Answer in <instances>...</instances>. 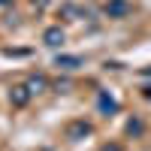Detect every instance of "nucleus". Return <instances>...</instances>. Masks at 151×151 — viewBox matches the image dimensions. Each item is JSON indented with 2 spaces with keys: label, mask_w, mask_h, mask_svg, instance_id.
Segmentation results:
<instances>
[{
  "label": "nucleus",
  "mask_w": 151,
  "mask_h": 151,
  "mask_svg": "<svg viewBox=\"0 0 151 151\" xmlns=\"http://www.w3.org/2000/svg\"><path fill=\"white\" fill-rule=\"evenodd\" d=\"M106 12H109V15H115V18H121V15H127V12H130V3H127V0H112V3L106 6Z\"/></svg>",
  "instance_id": "obj_1"
},
{
  "label": "nucleus",
  "mask_w": 151,
  "mask_h": 151,
  "mask_svg": "<svg viewBox=\"0 0 151 151\" xmlns=\"http://www.w3.org/2000/svg\"><path fill=\"white\" fill-rule=\"evenodd\" d=\"M30 94H33V91H27V88H12V103H15V106H24Z\"/></svg>",
  "instance_id": "obj_2"
},
{
  "label": "nucleus",
  "mask_w": 151,
  "mask_h": 151,
  "mask_svg": "<svg viewBox=\"0 0 151 151\" xmlns=\"http://www.w3.org/2000/svg\"><path fill=\"white\" fill-rule=\"evenodd\" d=\"M45 42H48V45H60V42H64V33H60L58 27L45 30Z\"/></svg>",
  "instance_id": "obj_3"
},
{
  "label": "nucleus",
  "mask_w": 151,
  "mask_h": 151,
  "mask_svg": "<svg viewBox=\"0 0 151 151\" xmlns=\"http://www.w3.org/2000/svg\"><path fill=\"white\" fill-rule=\"evenodd\" d=\"M58 67H67V70H73V67H79V58H58Z\"/></svg>",
  "instance_id": "obj_4"
},
{
  "label": "nucleus",
  "mask_w": 151,
  "mask_h": 151,
  "mask_svg": "<svg viewBox=\"0 0 151 151\" xmlns=\"http://www.w3.org/2000/svg\"><path fill=\"white\" fill-rule=\"evenodd\" d=\"M100 109H106V112H115L118 106H115V103H112V100H109L106 94H100Z\"/></svg>",
  "instance_id": "obj_5"
},
{
  "label": "nucleus",
  "mask_w": 151,
  "mask_h": 151,
  "mask_svg": "<svg viewBox=\"0 0 151 151\" xmlns=\"http://www.w3.org/2000/svg\"><path fill=\"white\" fill-rule=\"evenodd\" d=\"M82 133H91V127L88 124H73L70 127V136H82Z\"/></svg>",
  "instance_id": "obj_6"
},
{
  "label": "nucleus",
  "mask_w": 151,
  "mask_h": 151,
  "mask_svg": "<svg viewBox=\"0 0 151 151\" xmlns=\"http://www.w3.org/2000/svg\"><path fill=\"white\" fill-rule=\"evenodd\" d=\"M30 88H33V94H36L40 88H45V79H30Z\"/></svg>",
  "instance_id": "obj_7"
},
{
  "label": "nucleus",
  "mask_w": 151,
  "mask_h": 151,
  "mask_svg": "<svg viewBox=\"0 0 151 151\" xmlns=\"http://www.w3.org/2000/svg\"><path fill=\"white\" fill-rule=\"evenodd\" d=\"M103 151H118V148H115V145H112V148H103Z\"/></svg>",
  "instance_id": "obj_8"
},
{
  "label": "nucleus",
  "mask_w": 151,
  "mask_h": 151,
  "mask_svg": "<svg viewBox=\"0 0 151 151\" xmlns=\"http://www.w3.org/2000/svg\"><path fill=\"white\" fill-rule=\"evenodd\" d=\"M0 3H9V0H0Z\"/></svg>",
  "instance_id": "obj_9"
}]
</instances>
